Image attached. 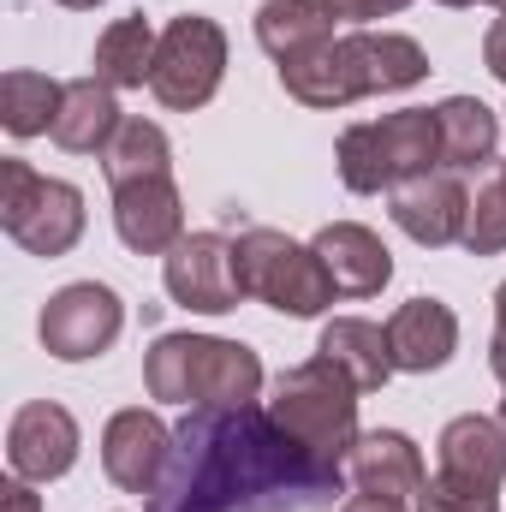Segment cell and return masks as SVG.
<instances>
[{
	"label": "cell",
	"instance_id": "1",
	"mask_svg": "<svg viewBox=\"0 0 506 512\" xmlns=\"http://www.w3.org/2000/svg\"><path fill=\"white\" fill-rule=\"evenodd\" d=\"M143 387L149 399L191 411H245L262 393V358L215 334H161L143 352Z\"/></svg>",
	"mask_w": 506,
	"mask_h": 512
},
{
	"label": "cell",
	"instance_id": "2",
	"mask_svg": "<svg viewBox=\"0 0 506 512\" xmlns=\"http://www.w3.org/2000/svg\"><path fill=\"white\" fill-rule=\"evenodd\" d=\"M268 423H274L298 453H310L316 465L340 471L346 453L358 447V387L346 382L328 358L292 364V370L274 382Z\"/></svg>",
	"mask_w": 506,
	"mask_h": 512
},
{
	"label": "cell",
	"instance_id": "3",
	"mask_svg": "<svg viewBox=\"0 0 506 512\" xmlns=\"http://www.w3.org/2000/svg\"><path fill=\"white\" fill-rule=\"evenodd\" d=\"M334 161H340L346 191H358V197L393 191L417 173H435L441 167L435 108H399V114H381V120H364V126H346Z\"/></svg>",
	"mask_w": 506,
	"mask_h": 512
},
{
	"label": "cell",
	"instance_id": "4",
	"mask_svg": "<svg viewBox=\"0 0 506 512\" xmlns=\"http://www.w3.org/2000/svg\"><path fill=\"white\" fill-rule=\"evenodd\" d=\"M233 268H239L245 298L280 310V316H298V322L322 316L340 298L334 280H328V268H322V256H316V245H298V239H286L274 227L239 233L233 239Z\"/></svg>",
	"mask_w": 506,
	"mask_h": 512
},
{
	"label": "cell",
	"instance_id": "5",
	"mask_svg": "<svg viewBox=\"0 0 506 512\" xmlns=\"http://www.w3.org/2000/svg\"><path fill=\"white\" fill-rule=\"evenodd\" d=\"M0 227L30 256H66L84 239V191L66 179H42L30 161H0Z\"/></svg>",
	"mask_w": 506,
	"mask_h": 512
},
{
	"label": "cell",
	"instance_id": "6",
	"mask_svg": "<svg viewBox=\"0 0 506 512\" xmlns=\"http://www.w3.org/2000/svg\"><path fill=\"white\" fill-rule=\"evenodd\" d=\"M227 78V30L203 12H185L161 30V48H155V72H149V90L161 108L173 114H191L203 102H215Z\"/></svg>",
	"mask_w": 506,
	"mask_h": 512
},
{
	"label": "cell",
	"instance_id": "7",
	"mask_svg": "<svg viewBox=\"0 0 506 512\" xmlns=\"http://www.w3.org/2000/svg\"><path fill=\"white\" fill-rule=\"evenodd\" d=\"M120 328H126V304H120V292L102 286V280H72V286H60V292L42 304V316H36L42 352L60 358V364H90V358H102V352L120 340Z\"/></svg>",
	"mask_w": 506,
	"mask_h": 512
},
{
	"label": "cell",
	"instance_id": "8",
	"mask_svg": "<svg viewBox=\"0 0 506 512\" xmlns=\"http://www.w3.org/2000/svg\"><path fill=\"white\" fill-rule=\"evenodd\" d=\"M167 298L197 310V316H227L239 310L245 286H239V268H233V239L227 233H185L173 251H167Z\"/></svg>",
	"mask_w": 506,
	"mask_h": 512
},
{
	"label": "cell",
	"instance_id": "9",
	"mask_svg": "<svg viewBox=\"0 0 506 512\" xmlns=\"http://www.w3.org/2000/svg\"><path fill=\"white\" fill-rule=\"evenodd\" d=\"M173 441H179V435H173L155 411L126 405V411H114L108 429H102V471H108L126 495H161Z\"/></svg>",
	"mask_w": 506,
	"mask_h": 512
},
{
	"label": "cell",
	"instance_id": "10",
	"mask_svg": "<svg viewBox=\"0 0 506 512\" xmlns=\"http://www.w3.org/2000/svg\"><path fill=\"white\" fill-rule=\"evenodd\" d=\"M6 465L24 483H54L78 465V423L54 399H30L6 423Z\"/></svg>",
	"mask_w": 506,
	"mask_h": 512
},
{
	"label": "cell",
	"instance_id": "11",
	"mask_svg": "<svg viewBox=\"0 0 506 512\" xmlns=\"http://www.w3.org/2000/svg\"><path fill=\"white\" fill-rule=\"evenodd\" d=\"M393 227L429 251L441 245H459L465 239V215H471V191L459 185V173H417L405 185H393V203H387Z\"/></svg>",
	"mask_w": 506,
	"mask_h": 512
},
{
	"label": "cell",
	"instance_id": "12",
	"mask_svg": "<svg viewBox=\"0 0 506 512\" xmlns=\"http://www.w3.org/2000/svg\"><path fill=\"white\" fill-rule=\"evenodd\" d=\"M114 233H120L126 251H137V256H167L185 239V203H179L173 173H167V179L114 185Z\"/></svg>",
	"mask_w": 506,
	"mask_h": 512
},
{
	"label": "cell",
	"instance_id": "13",
	"mask_svg": "<svg viewBox=\"0 0 506 512\" xmlns=\"http://www.w3.org/2000/svg\"><path fill=\"white\" fill-rule=\"evenodd\" d=\"M387 346H393V370L429 376L459 352V316L441 298H405L387 316Z\"/></svg>",
	"mask_w": 506,
	"mask_h": 512
},
{
	"label": "cell",
	"instance_id": "14",
	"mask_svg": "<svg viewBox=\"0 0 506 512\" xmlns=\"http://www.w3.org/2000/svg\"><path fill=\"white\" fill-rule=\"evenodd\" d=\"M316 256H322V268H328L340 298H376L393 280V256L381 245V233L358 227V221H328L316 233Z\"/></svg>",
	"mask_w": 506,
	"mask_h": 512
},
{
	"label": "cell",
	"instance_id": "15",
	"mask_svg": "<svg viewBox=\"0 0 506 512\" xmlns=\"http://www.w3.org/2000/svg\"><path fill=\"white\" fill-rule=\"evenodd\" d=\"M346 477H352V489L393 495V501H417L423 483H429L417 441L399 435V429H370V435H358V447L346 453Z\"/></svg>",
	"mask_w": 506,
	"mask_h": 512
},
{
	"label": "cell",
	"instance_id": "16",
	"mask_svg": "<svg viewBox=\"0 0 506 512\" xmlns=\"http://www.w3.org/2000/svg\"><path fill=\"white\" fill-rule=\"evenodd\" d=\"M340 42L352 54V72H358L364 96H393V90H411V84L429 78V54L399 30H352Z\"/></svg>",
	"mask_w": 506,
	"mask_h": 512
},
{
	"label": "cell",
	"instance_id": "17",
	"mask_svg": "<svg viewBox=\"0 0 506 512\" xmlns=\"http://www.w3.org/2000/svg\"><path fill=\"white\" fill-rule=\"evenodd\" d=\"M316 358H328L358 393H376L393 376V346H387V328L364 322V316H334L322 322V340H316Z\"/></svg>",
	"mask_w": 506,
	"mask_h": 512
},
{
	"label": "cell",
	"instance_id": "18",
	"mask_svg": "<svg viewBox=\"0 0 506 512\" xmlns=\"http://www.w3.org/2000/svg\"><path fill=\"white\" fill-rule=\"evenodd\" d=\"M441 471L459 477V483H483V489H501L506 483V423L483 417V411H465L441 429Z\"/></svg>",
	"mask_w": 506,
	"mask_h": 512
},
{
	"label": "cell",
	"instance_id": "19",
	"mask_svg": "<svg viewBox=\"0 0 506 512\" xmlns=\"http://www.w3.org/2000/svg\"><path fill=\"white\" fill-rule=\"evenodd\" d=\"M114 96L120 90H108L102 78H72L66 96H60V114H54V131L48 137L60 149H72V155H102L114 143V131L126 126V114H120Z\"/></svg>",
	"mask_w": 506,
	"mask_h": 512
},
{
	"label": "cell",
	"instance_id": "20",
	"mask_svg": "<svg viewBox=\"0 0 506 512\" xmlns=\"http://www.w3.org/2000/svg\"><path fill=\"white\" fill-rule=\"evenodd\" d=\"M280 90L304 108H352L364 90H358V72H352V54L346 42H322L298 60H280Z\"/></svg>",
	"mask_w": 506,
	"mask_h": 512
},
{
	"label": "cell",
	"instance_id": "21",
	"mask_svg": "<svg viewBox=\"0 0 506 512\" xmlns=\"http://www.w3.org/2000/svg\"><path fill=\"white\" fill-rule=\"evenodd\" d=\"M435 126H441V167H447V173H465V167L495 161L501 120H495L489 102H477V96H447V102L435 108Z\"/></svg>",
	"mask_w": 506,
	"mask_h": 512
},
{
	"label": "cell",
	"instance_id": "22",
	"mask_svg": "<svg viewBox=\"0 0 506 512\" xmlns=\"http://www.w3.org/2000/svg\"><path fill=\"white\" fill-rule=\"evenodd\" d=\"M256 42L274 60H298V54L334 42V12L322 0H262L256 6Z\"/></svg>",
	"mask_w": 506,
	"mask_h": 512
},
{
	"label": "cell",
	"instance_id": "23",
	"mask_svg": "<svg viewBox=\"0 0 506 512\" xmlns=\"http://www.w3.org/2000/svg\"><path fill=\"white\" fill-rule=\"evenodd\" d=\"M155 48H161V30L149 18H114L102 36H96V72L108 90H143L149 72H155Z\"/></svg>",
	"mask_w": 506,
	"mask_h": 512
},
{
	"label": "cell",
	"instance_id": "24",
	"mask_svg": "<svg viewBox=\"0 0 506 512\" xmlns=\"http://www.w3.org/2000/svg\"><path fill=\"white\" fill-rule=\"evenodd\" d=\"M102 173L108 185H131V179H167L173 173V143L155 120H126L114 131V143L102 149Z\"/></svg>",
	"mask_w": 506,
	"mask_h": 512
},
{
	"label": "cell",
	"instance_id": "25",
	"mask_svg": "<svg viewBox=\"0 0 506 512\" xmlns=\"http://www.w3.org/2000/svg\"><path fill=\"white\" fill-rule=\"evenodd\" d=\"M60 96H66V84H54L48 72H6L0 78V126L12 131V137L54 131Z\"/></svg>",
	"mask_w": 506,
	"mask_h": 512
},
{
	"label": "cell",
	"instance_id": "26",
	"mask_svg": "<svg viewBox=\"0 0 506 512\" xmlns=\"http://www.w3.org/2000/svg\"><path fill=\"white\" fill-rule=\"evenodd\" d=\"M471 256H501L506 251V185L501 173L471 197V215H465V239H459Z\"/></svg>",
	"mask_w": 506,
	"mask_h": 512
},
{
	"label": "cell",
	"instance_id": "27",
	"mask_svg": "<svg viewBox=\"0 0 506 512\" xmlns=\"http://www.w3.org/2000/svg\"><path fill=\"white\" fill-rule=\"evenodd\" d=\"M417 512H501V495L483 483H459V477L435 471L417 495Z\"/></svg>",
	"mask_w": 506,
	"mask_h": 512
},
{
	"label": "cell",
	"instance_id": "28",
	"mask_svg": "<svg viewBox=\"0 0 506 512\" xmlns=\"http://www.w3.org/2000/svg\"><path fill=\"white\" fill-rule=\"evenodd\" d=\"M334 18H346V24H358V30H370L376 18H393V12H405L411 0H322Z\"/></svg>",
	"mask_w": 506,
	"mask_h": 512
},
{
	"label": "cell",
	"instance_id": "29",
	"mask_svg": "<svg viewBox=\"0 0 506 512\" xmlns=\"http://www.w3.org/2000/svg\"><path fill=\"white\" fill-rule=\"evenodd\" d=\"M483 66H489V72L506 84V12L489 24V36H483Z\"/></svg>",
	"mask_w": 506,
	"mask_h": 512
},
{
	"label": "cell",
	"instance_id": "30",
	"mask_svg": "<svg viewBox=\"0 0 506 512\" xmlns=\"http://www.w3.org/2000/svg\"><path fill=\"white\" fill-rule=\"evenodd\" d=\"M0 512H42V501L30 495L24 477H12V483H0Z\"/></svg>",
	"mask_w": 506,
	"mask_h": 512
},
{
	"label": "cell",
	"instance_id": "31",
	"mask_svg": "<svg viewBox=\"0 0 506 512\" xmlns=\"http://www.w3.org/2000/svg\"><path fill=\"white\" fill-rule=\"evenodd\" d=\"M340 512H405V501H393V495H370V489H352Z\"/></svg>",
	"mask_w": 506,
	"mask_h": 512
},
{
	"label": "cell",
	"instance_id": "32",
	"mask_svg": "<svg viewBox=\"0 0 506 512\" xmlns=\"http://www.w3.org/2000/svg\"><path fill=\"white\" fill-rule=\"evenodd\" d=\"M489 370L506 382V334H495V340H489Z\"/></svg>",
	"mask_w": 506,
	"mask_h": 512
},
{
	"label": "cell",
	"instance_id": "33",
	"mask_svg": "<svg viewBox=\"0 0 506 512\" xmlns=\"http://www.w3.org/2000/svg\"><path fill=\"white\" fill-rule=\"evenodd\" d=\"M495 322H501L495 334H506V286H501V292H495Z\"/></svg>",
	"mask_w": 506,
	"mask_h": 512
},
{
	"label": "cell",
	"instance_id": "34",
	"mask_svg": "<svg viewBox=\"0 0 506 512\" xmlns=\"http://www.w3.org/2000/svg\"><path fill=\"white\" fill-rule=\"evenodd\" d=\"M60 6H72V12H90V6H102V0H60Z\"/></svg>",
	"mask_w": 506,
	"mask_h": 512
},
{
	"label": "cell",
	"instance_id": "35",
	"mask_svg": "<svg viewBox=\"0 0 506 512\" xmlns=\"http://www.w3.org/2000/svg\"><path fill=\"white\" fill-rule=\"evenodd\" d=\"M441 6H477V0H441Z\"/></svg>",
	"mask_w": 506,
	"mask_h": 512
},
{
	"label": "cell",
	"instance_id": "36",
	"mask_svg": "<svg viewBox=\"0 0 506 512\" xmlns=\"http://www.w3.org/2000/svg\"><path fill=\"white\" fill-rule=\"evenodd\" d=\"M501 185H506V161H501Z\"/></svg>",
	"mask_w": 506,
	"mask_h": 512
},
{
	"label": "cell",
	"instance_id": "37",
	"mask_svg": "<svg viewBox=\"0 0 506 512\" xmlns=\"http://www.w3.org/2000/svg\"><path fill=\"white\" fill-rule=\"evenodd\" d=\"M501 423H506V399H501Z\"/></svg>",
	"mask_w": 506,
	"mask_h": 512
},
{
	"label": "cell",
	"instance_id": "38",
	"mask_svg": "<svg viewBox=\"0 0 506 512\" xmlns=\"http://www.w3.org/2000/svg\"><path fill=\"white\" fill-rule=\"evenodd\" d=\"M495 6H501V12H506V0H495Z\"/></svg>",
	"mask_w": 506,
	"mask_h": 512
}]
</instances>
